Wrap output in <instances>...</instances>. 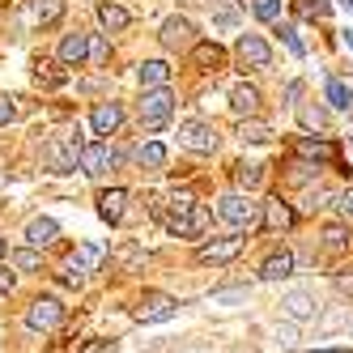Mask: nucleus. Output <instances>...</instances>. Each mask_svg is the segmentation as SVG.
<instances>
[{"label":"nucleus","instance_id":"nucleus-29","mask_svg":"<svg viewBox=\"0 0 353 353\" xmlns=\"http://www.w3.org/2000/svg\"><path fill=\"white\" fill-rule=\"evenodd\" d=\"M260 183H264V170H260V166H247V162L234 166V188H239V192H256Z\"/></svg>","mask_w":353,"mask_h":353},{"label":"nucleus","instance_id":"nucleus-6","mask_svg":"<svg viewBox=\"0 0 353 353\" xmlns=\"http://www.w3.org/2000/svg\"><path fill=\"white\" fill-rule=\"evenodd\" d=\"M77 158H81V145L77 141H47L43 145V166L52 170V174H72L77 170Z\"/></svg>","mask_w":353,"mask_h":353},{"label":"nucleus","instance_id":"nucleus-25","mask_svg":"<svg viewBox=\"0 0 353 353\" xmlns=\"http://www.w3.org/2000/svg\"><path fill=\"white\" fill-rule=\"evenodd\" d=\"M98 21H103L111 34H119V30H128V9H119L115 0H103V5H98Z\"/></svg>","mask_w":353,"mask_h":353},{"label":"nucleus","instance_id":"nucleus-14","mask_svg":"<svg viewBox=\"0 0 353 353\" xmlns=\"http://www.w3.org/2000/svg\"><path fill=\"white\" fill-rule=\"evenodd\" d=\"M119 123H123V107H119V103H98L94 115H90V128H94L98 137L119 132Z\"/></svg>","mask_w":353,"mask_h":353},{"label":"nucleus","instance_id":"nucleus-27","mask_svg":"<svg viewBox=\"0 0 353 353\" xmlns=\"http://www.w3.org/2000/svg\"><path fill=\"white\" fill-rule=\"evenodd\" d=\"M239 137L247 145H264V141H272V128L264 119H239Z\"/></svg>","mask_w":353,"mask_h":353},{"label":"nucleus","instance_id":"nucleus-41","mask_svg":"<svg viewBox=\"0 0 353 353\" xmlns=\"http://www.w3.org/2000/svg\"><path fill=\"white\" fill-rule=\"evenodd\" d=\"M336 209L345 221H353V192H336Z\"/></svg>","mask_w":353,"mask_h":353},{"label":"nucleus","instance_id":"nucleus-16","mask_svg":"<svg viewBox=\"0 0 353 353\" xmlns=\"http://www.w3.org/2000/svg\"><path fill=\"white\" fill-rule=\"evenodd\" d=\"M281 311H285L294 323H302V319H315L319 307H315V298H311L307 290H290V294L281 298Z\"/></svg>","mask_w":353,"mask_h":353},{"label":"nucleus","instance_id":"nucleus-43","mask_svg":"<svg viewBox=\"0 0 353 353\" xmlns=\"http://www.w3.org/2000/svg\"><path fill=\"white\" fill-rule=\"evenodd\" d=\"M13 115H17L13 98H5V94H0V128H5V123H13Z\"/></svg>","mask_w":353,"mask_h":353},{"label":"nucleus","instance_id":"nucleus-38","mask_svg":"<svg viewBox=\"0 0 353 353\" xmlns=\"http://www.w3.org/2000/svg\"><path fill=\"white\" fill-rule=\"evenodd\" d=\"M302 123H307V128H319V132H323V128H327V115H323L319 107H311V111H302Z\"/></svg>","mask_w":353,"mask_h":353},{"label":"nucleus","instance_id":"nucleus-15","mask_svg":"<svg viewBox=\"0 0 353 353\" xmlns=\"http://www.w3.org/2000/svg\"><path fill=\"white\" fill-rule=\"evenodd\" d=\"M90 60V34H64V43H60V64H68V68H81Z\"/></svg>","mask_w":353,"mask_h":353},{"label":"nucleus","instance_id":"nucleus-31","mask_svg":"<svg viewBox=\"0 0 353 353\" xmlns=\"http://www.w3.org/2000/svg\"><path fill=\"white\" fill-rule=\"evenodd\" d=\"M327 9H332V0H294V13H298V17H307V21L327 17Z\"/></svg>","mask_w":353,"mask_h":353},{"label":"nucleus","instance_id":"nucleus-7","mask_svg":"<svg viewBox=\"0 0 353 353\" xmlns=\"http://www.w3.org/2000/svg\"><path fill=\"white\" fill-rule=\"evenodd\" d=\"M115 162H119L115 149H107L103 141H90V145L81 149V158H77V170H81V174H90V179H98V174H107Z\"/></svg>","mask_w":353,"mask_h":353},{"label":"nucleus","instance_id":"nucleus-40","mask_svg":"<svg viewBox=\"0 0 353 353\" xmlns=\"http://www.w3.org/2000/svg\"><path fill=\"white\" fill-rule=\"evenodd\" d=\"M90 56H94L98 64H107V60H111V47H107L103 39H90Z\"/></svg>","mask_w":353,"mask_h":353},{"label":"nucleus","instance_id":"nucleus-5","mask_svg":"<svg viewBox=\"0 0 353 353\" xmlns=\"http://www.w3.org/2000/svg\"><path fill=\"white\" fill-rule=\"evenodd\" d=\"M179 145L192 149V154H213L217 149V128L205 119H183L179 123Z\"/></svg>","mask_w":353,"mask_h":353},{"label":"nucleus","instance_id":"nucleus-22","mask_svg":"<svg viewBox=\"0 0 353 353\" xmlns=\"http://www.w3.org/2000/svg\"><path fill=\"white\" fill-rule=\"evenodd\" d=\"M294 149H298V158H307V162H315V166H323V162L336 158V149L327 145V141H311V137H302Z\"/></svg>","mask_w":353,"mask_h":353},{"label":"nucleus","instance_id":"nucleus-28","mask_svg":"<svg viewBox=\"0 0 353 353\" xmlns=\"http://www.w3.org/2000/svg\"><path fill=\"white\" fill-rule=\"evenodd\" d=\"M64 9H68V0H39V5H34V21H39V26H56V21L64 17Z\"/></svg>","mask_w":353,"mask_h":353},{"label":"nucleus","instance_id":"nucleus-46","mask_svg":"<svg viewBox=\"0 0 353 353\" xmlns=\"http://www.w3.org/2000/svg\"><path fill=\"white\" fill-rule=\"evenodd\" d=\"M13 290V272H5V268H0V298H5Z\"/></svg>","mask_w":353,"mask_h":353},{"label":"nucleus","instance_id":"nucleus-26","mask_svg":"<svg viewBox=\"0 0 353 353\" xmlns=\"http://www.w3.org/2000/svg\"><path fill=\"white\" fill-rule=\"evenodd\" d=\"M9 264L17 272H39L43 268V256H39V247H13L9 251Z\"/></svg>","mask_w":353,"mask_h":353},{"label":"nucleus","instance_id":"nucleus-23","mask_svg":"<svg viewBox=\"0 0 353 353\" xmlns=\"http://www.w3.org/2000/svg\"><path fill=\"white\" fill-rule=\"evenodd\" d=\"M166 81H170V64L166 60H145L141 64V85L145 90H162Z\"/></svg>","mask_w":353,"mask_h":353},{"label":"nucleus","instance_id":"nucleus-20","mask_svg":"<svg viewBox=\"0 0 353 353\" xmlns=\"http://www.w3.org/2000/svg\"><path fill=\"white\" fill-rule=\"evenodd\" d=\"M264 281H281V276H294V251H272V256L260 264Z\"/></svg>","mask_w":353,"mask_h":353},{"label":"nucleus","instance_id":"nucleus-45","mask_svg":"<svg viewBox=\"0 0 353 353\" xmlns=\"http://www.w3.org/2000/svg\"><path fill=\"white\" fill-rule=\"evenodd\" d=\"M298 98H302V81H290V85H285V103L294 107V103H298Z\"/></svg>","mask_w":353,"mask_h":353},{"label":"nucleus","instance_id":"nucleus-36","mask_svg":"<svg viewBox=\"0 0 353 353\" xmlns=\"http://www.w3.org/2000/svg\"><path fill=\"white\" fill-rule=\"evenodd\" d=\"M276 34L285 39V47H290L294 56H307V47H302V39H298V30H294V26H276Z\"/></svg>","mask_w":353,"mask_h":353},{"label":"nucleus","instance_id":"nucleus-35","mask_svg":"<svg viewBox=\"0 0 353 353\" xmlns=\"http://www.w3.org/2000/svg\"><path fill=\"white\" fill-rule=\"evenodd\" d=\"M256 17L260 21H276L281 17V0H256Z\"/></svg>","mask_w":353,"mask_h":353},{"label":"nucleus","instance_id":"nucleus-3","mask_svg":"<svg viewBox=\"0 0 353 353\" xmlns=\"http://www.w3.org/2000/svg\"><path fill=\"white\" fill-rule=\"evenodd\" d=\"M64 323V302L60 298H34L26 311V327L30 332H56Z\"/></svg>","mask_w":353,"mask_h":353},{"label":"nucleus","instance_id":"nucleus-9","mask_svg":"<svg viewBox=\"0 0 353 353\" xmlns=\"http://www.w3.org/2000/svg\"><path fill=\"white\" fill-rule=\"evenodd\" d=\"M234 56H239L243 68H268V64H272V52H268V43H264L260 34H243V39L234 43Z\"/></svg>","mask_w":353,"mask_h":353},{"label":"nucleus","instance_id":"nucleus-10","mask_svg":"<svg viewBox=\"0 0 353 353\" xmlns=\"http://www.w3.org/2000/svg\"><path fill=\"white\" fill-rule=\"evenodd\" d=\"M98 264H103V247H98V243L77 247V251L68 256V285H81V281H85V272L98 268Z\"/></svg>","mask_w":353,"mask_h":353},{"label":"nucleus","instance_id":"nucleus-47","mask_svg":"<svg viewBox=\"0 0 353 353\" xmlns=\"http://www.w3.org/2000/svg\"><path fill=\"white\" fill-rule=\"evenodd\" d=\"M103 349H107V345H103V341H94V345H90V349H85V353H103Z\"/></svg>","mask_w":353,"mask_h":353},{"label":"nucleus","instance_id":"nucleus-42","mask_svg":"<svg viewBox=\"0 0 353 353\" xmlns=\"http://www.w3.org/2000/svg\"><path fill=\"white\" fill-rule=\"evenodd\" d=\"M276 345H281V349H294V345H298V332H294L290 323H285V327H276Z\"/></svg>","mask_w":353,"mask_h":353},{"label":"nucleus","instance_id":"nucleus-8","mask_svg":"<svg viewBox=\"0 0 353 353\" xmlns=\"http://www.w3.org/2000/svg\"><path fill=\"white\" fill-rule=\"evenodd\" d=\"M158 39H162L166 52H192V47H196V26L188 17H166Z\"/></svg>","mask_w":353,"mask_h":353},{"label":"nucleus","instance_id":"nucleus-49","mask_svg":"<svg viewBox=\"0 0 353 353\" xmlns=\"http://www.w3.org/2000/svg\"><path fill=\"white\" fill-rule=\"evenodd\" d=\"M341 5H345V9H349V13H353V0H341Z\"/></svg>","mask_w":353,"mask_h":353},{"label":"nucleus","instance_id":"nucleus-24","mask_svg":"<svg viewBox=\"0 0 353 353\" xmlns=\"http://www.w3.org/2000/svg\"><path fill=\"white\" fill-rule=\"evenodd\" d=\"M192 60H196V68H209V72H217L221 64H225V52L217 43H196L192 47Z\"/></svg>","mask_w":353,"mask_h":353},{"label":"nucleus","instance_id":"nucleus-13","mask_svg":"<svg viewBox=\"0 0 353 353\" xmlns=\"http://www.w3.org/2000/svg\"><path fill=\"white\" fill-rule=\"evenodd\" d=\"M230 111H234L239 119H256V115H260V90L247 85V81H239V85L230 90Z\"/></svg>","mask_w":353,"mask_h":353},{"label":"nucleus","instance_id":"nucleus-48","mask_svg":"<svg viewBox=\"0 0 353 353\" xmlns=\"http://www.w3.org/2000/svg\"><path fill=\"white\" fill-rule=\"evenodd\" d=\"M345 43H349V47H353V30H345Z\"/></svg>","mask_w":353,"mask_h":353},{"label":"nucleus","instance_id":"nucleus-11","mask_svg":"<svg viewBox=\"0 0 353 353\" xmlns=\"http://www.w3.org/2000/svg\"><path fill=\"white\" fill-rule=\"evenodd\" d=\"M239 251H243V234H230V239H213V243H205V247L196 251V260H200V264H230Z\"/></svg>","mask_w":353,"mask_h":353},{"label":"nucleus","instance_id":"nucleus-39","mask_svg":"<svg viewBox=\"0 0 353 353\" xmlns=\"http://www.w3.org/2000/svg\"><path fill=\"white\" fill-rule=\"evenodd\" d=\"M119 260H123V264H141V260H145V251H141L137 243H123V247H119Z\"/></svg>","mask_w":353,"mask_h":353},{"label":"nucleus","instance_id":"nucleus-33","mask_svg":"<svg viewBox=\"0 0 353 353\" xmlns=\"http://www.w3.org/2000/svg\"><path fill=\"white\" fill-rule=\"evenodd\" d=\"M315 174H319V166H315V162H307V158H298V162L290 166V179H294V183H311Z\"/></svg>","mask_w":353,"mask_h":353},{"label":"nucleus","instance_id":"nucleus-30","mask_svg":"<svg viewBox=\"0 0 353 353\" xmlns=\"http://www.w3.org/2000/svg\"><path fill=\"white\" fill-rule=\"evenodd\" d=\"M137 162H141V166H149V170H158V166H166V145H158V141H149V145H141V149H137Z\"/></svg>","mask_w":353,"mask_h":353},{"label":"nucleus","instance_id":"nucleus-34","mask_svg":"<svg viewBox=\"0 0 353 353\" xmlns=\"http://www.w3.org/2000/svg\"><path fill=\"white\" fill-rule=\"evenodd\" d=\"M64 77H68V72H60L56 64H43V60H39V81H43V85H64Z\"/></svg>","mask_w":353,"mask_h":353},{"label":"nucleus","instance_id":"nucleus-37","mask_svg":"<svg viewBox=\"0 0 353 353\" xmlns=\"http://www.w3.org/2000/svg\"><path fill=\"white\" fill-rule=\"evenodd\" d=\"M192 205H196L192 192H170V213H183V209H192Z\"/></svg>","mask_w":353,"mask_h":353},{"label":"nucleus","instance_id":"nucleus-1","mask_svg":"<svg viewBox=\"0 0 353 353\" xmlns=\"http://www.w3.org/2000/svg\"><path fill=\"white\" fill-rule=\"evenodd\" d=\"M217 217L230 225L234 234H243V230H256L260 225V205H251L243 192H230V196L217 200Z\"/></svg>","mask_w":353,"mask_h":353},{"label":"nucleus","instance_id":"nucleus-50","mask_svg":"<svg viewBox=\"0 0 353 353\" xmlns=\"http://www.w3.org/2000/svg\"><path fill=\"white\" fill-rule=\"evenodd\" d=\"M319 353H341V349H319Z\"/></svg>","mask_w":353,"mask_h":353},{"label":"nucleus","instance_id":"nucleus-44","mask_svg":"<svg viewBox=\"0 0 353 353\" xmlns=\"http://www.w3.org/2000/svg\"><path fill=\"white\" fill-rule=\"evenodd\" d=\"M247 298V290H217L213 294V302H243Z\"/></svg>","mask_w":353,"mask_h":353},{"label":"nucleus","instance_id":"nucleus-17","mask_svg":"<svg viewBox=\"0 0 353 353\" xmlns=\"http://www.w3.org/2000/svg\"><path fill=\"white\" fill-rule=\"evenodd\" d=\"M298 221V213L285 205L281 196H272V200H264V230H290V225Z\"/></svg>","mask_w":353,"mask_h":353},{"label":"nucleus","instance_id":"nucleus-18","mask_svg":"<svg viewBox=\"0 0 353 353\" xmlns=\"http://www.w3.org/2000/svg\"><path fill=\"white\" fill-rule=\"evenodd\" d=\"M123 205H128V192H123V188H111V192L98 196V217H103L107 225H119V221H123Z\"/></svg>","mask_w":353,"mask_h":353},{"label":"nucleus","instance_id":"nucleus-32","mask_svg":"<svg viewBox=\"0 0 353 353\" xmlns=\"http://www.w3.org/2000/svg\"><path fill=\"white\" fill-rule=\"evenodd\" d=\"M327 103L341 107V111H349V107H353V90H349L345 81H327Z\"/></svg>","mask_w":353,"mask_h":353},{"label":"nucleus","instance_id":"nucleus-12","mask_svg":"<svg viewBox=\"0 0 353 353\" xmlns=\"http://www.w3.org/2000/svg\"><path fill=\"white\" fill-rule=\"evenodd\" d=\"M174 315V298L170 294H145L141 298V307H137V319L141 323H162Z\"/></svg>","mask_w":353,"mask_h":353},{"label":"nucleus","instance_id":"nucleus-4","mask_svg":"<svg viewBox=\"0 0 353 353\" xmlns=\"http://www.w3.org/2000/svg\"><path fill=\"white\" fill-rule=\"evenodd\" d=\"M174 115V94L162 85V90H145L141 98V123L145 128H162V123Z\"/></svg>","mask_w":353,"mask_h":353},{"label":"nucleus","instance_id":"nucleus-51","mask_svg":"<svg viewBox=\"0 0 353 353\" xmlns=\"http://www.w3.org/2000/svg\"><path fill=\"white\" fill-rule=\"evenodd\" d=\"M0 256H5V243H0Z\"/></svg>","mask_w":353,"mask_h":353},{"label":"nucleus","instance_id":"nucleus-2","mask_svg":"<svg viewBox=\"0 0 353 353\" xmlns=\"http://www.w3.org/2000/svg\"><path fill=\"white\" fill-rule=\"evenodd\" d=\"M162 221H166V230L179 234V239H200V234L209 230V209L205 205H192L183 213H166Z\"/></svg>","mask_w":353,"mask_h":353},{"label":"nucleus","instance_id":"nucleus-21","mask_svg":"<svg viewBox=\"0 0 353 353\" xmlns=\"http://www.w3.org/2000/svg\"><path fill=\"white\" fill-rule=\"evenodd\" d=\"M60 239V225L52 221V217H34L30 225H26V243L30 247H52Z\"/></svg>","mask_w":353,"mask_h":353},{"label":"nucleus","instance_id":"nucleus-19","mask_svg":"<svg viewBox=\"0 0 353 353\" xmlns=\"http://www.w3.org/2000/svg\"><path fill=\"white\" fill-rule=\"evenodd\" d=\"M349 243H353V234H349V225H345V221H332V225H323V234H319V247L327 251V256H345V251H349Z\"/></svg>","mask_w":353,"mask_h":353}]
</instances>
